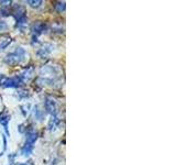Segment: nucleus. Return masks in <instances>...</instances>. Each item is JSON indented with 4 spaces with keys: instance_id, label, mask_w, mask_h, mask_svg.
Here are the masks:
<instances>
[{
    "instance_id": "obj_15",
    "label": "nucleus",
    "mask_w": 176,
    "mask_h": 165,
    "mask_svg": "<svg viewBox=\"0 0 176 165\" xmlns=\"http://www.w3.org/2000/svg\"><path fill=\"white\" fill-rule=\"evenodd\" d=\"M25 92H19V95H20V97H24V98L29 97L30 95H29V94H25Z\"/></svg>"
},
{
    "instance_id": "obj_18",
    "label": "nucleus",
    "mask_w": 176,
    "mask_h": 165,
    "mask_svg": "<svg viewBox=\"0 0 176 165\" xmlns=\"http://www.w3.org/2000/svg\"><path fill=\"white\" fill-rule=\"evenodd\" d=\"M19 165H32V162H29V163H20Z\"/></svg>"
},
{
    "instance_id": "obj_2",
    "label": "nucleus",
    "mask_w": 176,
    "mask_h": 165,
    "mask_svg": "<svg viewBox=\"0 0 176 165\" xmlns=\"http://www.w3.org/2000/svg\"><path fill=\"white\" fill-rule=\"evenodd\" d=\"M12 16L17 20L16 23L17 28H22L26 23V11L23 6H19V5L14 6V9L12 11Z\"/></svg>"
},
{
    "instance_id": "obj_16",
    "label": "nucleus",
    "mask_w": 176,
    "mask_h": 165,
    "mask_svg": "<svg viewBox=\"0 0 176 165\" xmlns=\"http://www.w3.org/2000/svg\"><path fill=\"white\" fill-rule=\"evenodd\" d=\"M10 3H12V2H11V1H0V5H1V6H5V7H6V6H10Z\"/></svg>"
},
{
    "instance_id": "obj_3",
    "label": "nucleus",
    "mask_w": 176,
    "mask_h": 165,
    "mask_svg": "<svg viewBox=\"0 0 176 165\" xmlns=\"http://www.w3.org/2000/svg\"><path fill=\"white\" fill-rule=\"evenodd\" d=\"M22 84H23V81H21V78H20L18 75V76H14V77H9V78L5 77V79H3L2 83H1V86L10 87V88H17V87H19Z\"/></svg>"
},
{
    "instance_id": "obj_13",
    "label": "nucleus",
    "mask_w": 176,
    "mask_h": 165,
    "mask_svg": "<svg viewBox=\"0 0 176 165\" xmlns=\"http://www.w3.org/2000/svg\"><path fill=\"white\" fill-rule=\"evenodd\" d=\"M10 43H11V39H10V37H9V39L3 40L2 42L0 43V50H3V49H6V47L8 46Z\"/></svg>"
},
{
    "instance_id": "obj_8",
    "label": "nucleus",
    "mask_w": 176,
    "mask_h": 165,
    "mask_svg": "<svg viewBox=\"0 0 176 165\" xmlns=\"http://www.w3.org/2000/svg\"><path fill=\"white\" fill-rule=\"evenodd\" d=\"M58 124H60V119H58L56 116H52V117H51V119H50V121H49L47 128H49V130L53 131V130H54V129H55Z\"/></svg>"
},
{
    "instance_id": "obj_7",
    "label": "nucleus",
    "mask_w": 176,
    "mask_h": 165,
    "mask_svg": "<svg viewBox=\"0 0 176 165\" xmlns=\"http://www.w3.org/2000/svg\"><path fill=\"white\" fill-rule=\"evenodd\" d=\"M37 136H39V133H37V131H34V130H30V131L26 132L25 143L33 145V144H34V142L37 140Z\"/></svg>"
},
{
    "instance_id": "obj_11",
    "label": "nucleus",
    "mask_w": 176,
    "mask_h": 165,
    "mask_svg": "<svg viewBox=\"0 0 176 165\" xmlns=\"http://www.w3.org/2000/svg\"><path fill=\"white\" fill-rule=\"evenodd\" d=\"M26 2L29 3L30 6H31L32 8H40L41 6H42L43 1H41V0H29V1H26Z\"/></svg>"
},
{
    "instance_id": "obj_9",
    "label": "nucleus",
    "mask_w": 176,
    "mask_h": 165,
    "mask_svg": "<svg viewBox=\"0 0 176 165\" xmlns=\"http://www.w3.org/2000/svg\"><path fill=\"white\" fill-rule=\"evenodd\" d=\"M32 151H33V145L25 143L23 147H22V149H21V154L24 155V156H28V155L31 154Z\"/></svg>"
},
{
    "instance_id": "obj_12",
    "label": "nucleus",
    "mask_w": 176,
    "mask_h": 165,
    "mask_svg": "<svg viewBox=\"0 0 176 165\" xmlns=\"http://www.w3.org/2000/svg\"><path fill=\"white\" fill-rule=\"evenodd\" d=\"M33 111H34L35 118H37V120H42V112H41V110H39V107H37V106H35Z\"/></svg>"
},
{
    "instance_id": "obj_10",
    "label": "nucleus",
    "mask_w": 176,
    "mask_h": 165,
    "mask_svg": "<svg viewBox=\"0 0 176 165\" xmlns=\"http://www.w3.org/2000/svg\"><path fill=\"white\" fill-rule=\"evenodd\" d=\"M54 8H55V10L57 11V12H63V11H65V2L64 1H57V2H54Z\"/></svg>"
},
{
    "instance_id": "obj_5",
    "label": "nucleus",
    "mask_w": 176,
    "mask_h": 165,
    "mask_svg": "<svg viewBox=\"0 0 176 165\" xmlns=\"http://www.w3.org/2000/svg\"><path fill=\"white\" fill-rule=\"evenodd\" d=\"M46 29V24H44L43 22H35V23L32 24L31 26V31L33 32V35L37 34L40 35L41 33H43V31Z\"/></svg>"
},
{
    "instance_id": "obj_6",
    "label": "nucleus",
    "mask_w": 176,
    "mask_h": 165,
    "mask_svg": "<svg viewBox=\"0 0 176 165\" xmlns=\"http://www.w3.org/2000/svg\"><path fill=\"white\" fill-rule=\"evenodd\" d=\"M53 49H54V46H53L52 44H45L44 46L41 47V49L37 51V55H39L41 58H44V57H46L47 55L50 54L51 52H52Z\"/></svg>"
},
{
    "instance_id": "obj_14",
    "label": "nucleus",
    "mask_w": 176,
    "mask_h": 165,
    "mask_svg": "<svg viewBox=\"0 0 176 165\" xmlns=\"http://www.w3.org/2000/svg\"><path fill=\"white\" fill-rule=\"evenodd\" d=\"M7 28H8V26H7V23H6L5 21H0V31L6 30Z\"/></svg>"
},
{
    "instance_id": "obj_4",
    "label": "nucleus",
    "mask_w": 176,
    "mask_h": 165,
    "mask_svg": "<svg viewBox=\"0 0 176 165\" xmlns=\"http://www.w3.org/2000/svg\"><path fill=\"white\" fill-rule=\"evenodd\" d=\"M44 107H45V110H46V112L51 113V116H56V113H57L56 102L52 97H49V96H47V97L45 98Z\"/></svg>"
},
{
    "instance_id": "obj_17",
    "label": "nucleus",
    "mask_w": 176,
    "mask_h": 165,
    "mask_svg": "<svg viewBox=\"0 0 176 165\" xmlns=\"http://www.w3.org/2000/svg\"><path fill=\"white\" fill-rule=\"evenodd\" d=\"M3 79H5V76H2V75L0 74V85H1V83H2Z\"/></svg>"
},
{
    "instance_id": "obj_1",
    "label": "nucleus",
    "mask_w": 176,
    "mask_h": 165,
    "mask_svg": "<svg viewBox=\"0 0 176 165\" xmlns=\"http://www.w3.org/2000/svg\"><path fill=\"white\" fill-rule=\"evenodd\" d=\"M24 56H25V51L22 47H17L14 52L7 54L5 58V63L11 66H16L24 60Z\"/></svg>"
}]
</instances>
